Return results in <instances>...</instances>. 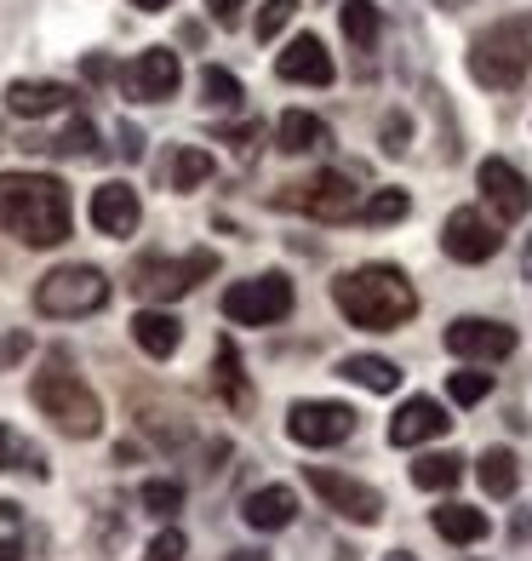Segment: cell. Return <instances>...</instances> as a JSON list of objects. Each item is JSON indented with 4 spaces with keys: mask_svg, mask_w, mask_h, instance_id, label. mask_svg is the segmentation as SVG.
I'll return each instance as SVG.
<instances>
[{
    "mask_svg": "<svg viewBox=\"0 0 532 561\" xmlns=\"http://www.w3.org/2000/svg\"><path fill=\"white\" fill-rule=\"evenodd\" d=\"M527 275H532V241H527Z\"/></svg>",
    "mask_w": 532,
    "mask_h": 561,
    "instance_id": "f6af8a7d",
    "label": "cell"
},
{
    "mask_svg": "<svg viewBox=\"0 0 532 561\" xmlns=\"http://www.w3.org/2000/svg\"><path fill=\"white\" fill-rule=\"evenodd\" d=\"M0 561H23V550H18L12 539H0Z\"/></svg>",
    "mask_w": 532,
    "mask_h": 561,
    "instance_id": "b9f144b4",
    "label": "cell"
},
{
    "mask_svg": "<svg viewBox=\"0 0 532 561\" xmlns=\"http://www.w3.org/2000/svg\"><path fill=\"white\" fill-rule=\"evenodd\" d=\"M212 270H218L212 247H195V252H184V259H138L132 264V293L149 298V304H172V298L195 293Z\"/></svg>",
    "mask_w": 532,
    "mask_h": 561,
    "instance_id": "8992f818",
    "label": "cell"
},
{
    "mask_svg": "<svg viewBox=\"0 0 532 561\" xmlns=\"http://www.w3.org/2000/svg\"><path fill=\"white\" fill-rule=\"evenodd\" d=\"M143 510L149 516H161V522H172L177 510H184V488H177V481H143Z\"/></svg>",
    "mask_w": 532,
    "mask_h": 561,
    "instance_id": "d6a6232c",
    "label": "cell"
},
{
    "mask_svg": "<svg viewBox=\"0 0 532 561\" xmlns=\"http://www.w3.org/2000/svg\"><path fill=\"white\" fill-rule=\"evenodd\" d=\"M184 550H189V539L177 527H161L155 539H149V556L143 561H184Z\"/></svg>",
    "mask_w": 532,
    "mask_h": 561,
    "instance_id": "d590c367",
    "label": "cell"
},
{
    "mask_svg": "<svg viewBox=\"0 0 532 561\" xmlns=\"http://www.w3.org/2000/svg\"><path fill=\"white\" fill-rule=\"evenodd\" d=\"M413 213V195L407 190H372L361 207H355V218H367V224H401Z\"/></svg>",
    "mask_w": 532,
    "mask_h": 561,
    "instance_id": "83f0119b",
    "label": "cell"
},
{
    "mask_svg": "<svg viewBox=\"0 0 532 561\" xmlns=\"http://www.w3.org/2000/svg\"><path fill=\"white\" fill-rule=\"evenodd\" d=\"M23 355H30V333H7V339H0V373L18 367Z\"/></svg>",
    "mask_w": 532,
    "mask_h": 561,
    "instance_id": "74e56055",
    "label": "cell"
},
{
    "mask_svg": "<svg viewBox=\"0 0 532 561\" xmlns=\"http://www.w3.org/2000/svg\"><path fill=\"white\" fill-rule=\"evenodd\" d=\"M12 458H23V465H30L35 476H46V465H41V453H35V447H23V442L12 436V430L0 424V470H12Z\"/></svg>",
    "mask_w": 532,
    "mask_h": 561,
    "instance_id": "e575fe53",
    "label": "cell"
},
{
    "mask_svg": "<svg viewBox=\"0 0 532 561\" xmlns=\"http://www.w3.org/2000/svg\"><path fill=\"white\" fill-rule=\"evenodd\" d=\"M292 18H298V0H264V7H258V23H252V35H258V41H275Z\"/></svg>",
    "mask_w": 532,
    "mask_h": 561,
    "instance_id": "836d02e7",
    "label": "cell"
},
{
    "mask_svg": "<svg viewBox=\"0 0 532 561\" xmlns=\"http://www.w3.org/2000/svg\"><path fill=\"white\" fill-rule=\"evenodd\" d=\"M429 7H447L452 12V7H470V0H429Z\"/></svg>",
    "mask_w": 532,
    "mask_h": 561,
    "instance_id": "ee69618b",
    "label": "cell"
},
{
    "mask_svg": "<svg viewBox=\"0 0 532 561\" xmlns=\"http://www.w3.org/2000/svg\"><path fill=\"white\" fill-rule=\"evenodd\" d=\"M132 7H138V12H166L172 0H132Z\"/></svg>",
    "mask_w": 532,
    "mask_h": 561,
    "instance_id": "60d3db41",
    "label": "cell"
},
{
    "mask_svg": "<svg viewBox=\"0 0 532 561\" xmlns=\"http://www.w3.org/2000/svg\"><path fill=\"white\" fill-rule=\"evenodd\" d=\"M310 218L321 224H338V218H355V184L349 172H315L310 184H303V195H292Z\"/></svg>",
    "mask_w": 532,
    "mask_h": 561,
    "instance_id": "9a60e30c",
    "label": "cell"
},
{
    "mask_svg": "<svg viewBox=\"0 0 532 561\" xmlns=\"http://www.w3.org/2000/svg\"><path fill=\"white\" fill-rule=\"evenodd\" d=\"M223 316L235 327H275L292 316V280L281 270H264L252 280H235L230 293H223Z\"/></svg>",
    "mask_w": 532,
    "mask_h": 561,
    "instance_id": "52a82bcc",
    "label": "cell"
},
{
    "mask_svg": "<svg viewBox=\"0 0 532 561\" xmlns=\"http://www.w3.org/2000/svg\"><path fill=\"white\" fill-rule=\"evenodd\" d=\"M275 75L281 81H303V87H333V53L321 46V35H298V41H287V53L275 58Z\"/></svg>",
    "mask_w": 532,
    "mask_h": 561,
    "instance_id": "2e32d148",
    "label": "cell"
},
{
    "mask_svg": "<svg viewBox=\"0 0 532 561\" xmlns=\"http://www.w3.org/2000/svg\"><path fill=\"white\" fill-rule=\"evenodd\" d=\"M132 344L143 355H155V362H166V355H177V344H184V321L172 310H138L132 316Z\"/></svg>",
    "mask_w": 532,
    "mask_h": 561,
    "instance_id": "ffe728a7",
    "label": "cell"
},
{
    "mask_svg": "<svg viewBox=\"0 0 532 561\" xmlns=\"http://www.w3.org/2000/svg\"><path fill=\"white\" fill-rule=\"evenodd\" d=\"M447 350L459 355V362H504V355H516V327L481 321V316H459L447 327Z\"/></svg>",
    "mask_w": 532,
    "mask_h": 561,
    "instance_id": "8fae6325",
    "label": "cell"
},
{
    "mask_svg": "<svg viewBox=\"0 0 532 561\" xmlns=\"http://www.w3.org/2000/svg\"><path fill=\"white\" fill-rule=\"evenodd\" d=\"M338 378H349V385H361V390H372V396H390V390L401 385V367L384 362V355H344Z\"/></svg>",
    "mask_w": 532,
    "mask_h": 561,
    "instance_id": "603a6c76",
    "label": "cell"
},
{
    "mask_svg": "<svg viewBox=\"0 0 532 561\" xmlns=\"http://www.w3.org/2000/svg\"><path fill=\"white\" fill-rule=\"evenodd\" d=\"M35 149H53V156H74V161H81V156H92V149H97V133H92V121L74 115L58 138H46V144H35Z\"/></svg>",
    "mask_w": 532,
    "mask_h": 561,
    "instance_id": "4dcf8cb0",
    "label": "cell"
},
{
    "mask_svg": "<svg viewBox=\"0 0 532 561\" xmlns=\"http://www.w3.org/2000/svg\"><path fill=\"white\" fill-rule=\"evenodd\" d=\"M0 224L23 247H63L74 229L69 190L53 172H7L0 178Z\"/></svg>",
    "mask_w": 532,
    "mask_h": 561,
    "instance_id": "6da1fadb",
    "label": "cell"
},
{
    "mask_svg": "<svg viewBox=\"0 0 532 561\" xmlns=\"http://www.w3.org/2000/svg\"><path fill=\"white\" fill-rule=\"evenodd\" d=\"M447 413H441V401H429V396H413V401H401L395 407V419H390V447H418V442H436L447 436Z\"/></svg>",
    "mask_w": 532,
    "mask_h": 561,
    "instance_id": "e0dca14e",
    "label": "cell"
},
{
    "mask_svg": "<svg viewBox=\"0 0 532 561\" xmlns=\"http://www.w3.org/2000/svg\"><path fill=\"white\" fill-rule=\"evenodd\" d=\"M292 516H298V493L292 488H258V493H246V504H241V522L252 527V533H281V527H292Z\"/></svg>",
    "mask_w": 532,
    "mask_h": 561,
    "instance_id": "ac0fdd59",
    "label": "cell"
},
{
    "mask_svg": "<svg viewBox=\"0 0 532 561\" xmlns=\"http://www.w3.org/2000/svg\"><path fill=\"white\" fill-rule=\"evenodd\" d=\"M378 138H384V156H401V149H407V138H413V121L401 115V110H390L384 126H378Z\"/></svg>",
    "mask_w": 532,
    "mask_h": 561,
    "instance_id": "8d00e7d4",
    "label": "cell"
},
{
    "mask_svg": "<svg viewBox=\"0 0 532 561\" xmlns=\"http://www.w3.org/2000/svg\"><path fill=\"white\" fill-rule=\"evenodd\" d=\"M218 396L230 401V407H246L252 396H246V378H241V355H235V344L230 339H218Z\"/></svg>",
    "mask_w": 532,
    "mask_h": 561,
    "instance_id": "f1b7e54d",
    "label": "cell"
},
{
    "mask_svg": "<svg viewBox=\"0 0 532 561\" xmlns=\"http://www.w3.org/2000/svg\"><path fill=\"white\" fill-rule=\"evenodd\" d=\"M109 304V275L92 264H58L35 280V310L53 321H81Z\"/></svg>",
    "mask_w": 532,
    "mask_h": 561,
    "instance_id": "5b68a950",
    "label": "cell"
},
{
    "mask_svg": "<svg viewBox=\"0 0 532 561\" xmlns=\"http://www.w3.org/2000/svg\"><path fill=\"white\" fill-rule=\"evenodd\" d=\"M120 87H126V98H138V104H166V98H177V87H184V64H177L172 46H149V53H138L120 69Z\"/></svg>",
    "mask_w": 532,
    "mask_h": 561,
    "instance_id": "30bf717a",
    "label": "cell"
},
{
    "mask_svg": "<svg viewBox=\"0 0 532 561\" xmlns=\"http://www.w3.org/2000/svg\"><path fill=\"white\" fill-rule=\"evenodd\" d=\"M200 98H207V104L212 110H235L241 104V81H235V75L230 69H218V64H207V69H200Z\"/></svg>",
    "mask_w": 532,
    "mask_h": 561,
    "instance_id": "f546056e",
    "label": "cell"
},
{
    "mask_svg": "<svg viewBox=\"0 0 532 561\" xmlns=\"http://www.w3.org/2000/svg\"><path fill=\"white\" fill-rule=\"evenodd\" d=\"M333 304L349 316V327L361 333H395L418 316V293L395 264H361L333 280Z\"/></svg>",
    "mask_w": 532,
    "mask_h": 561,
    "instance_id": "7a4b0ae2",
    "label": "cell"
},
{
    "mask_svg": "<svg viewBox=\"0 0 532 561\" xmlns=\"http://www.w3.org/2000/svg\"><path fill=\"white\" fill-rule=\"evenodd\" d=\"M475 476H481V488H487L493 499H510L521 488V465H516L510 447H487V453H481V465H475Z\"/></svg>",
    "mask_w": 532,
    "mask_h": 561,
    "instance_id": "d4e9b609",
    "label": "cell"
},
{
    "mask_svg": "<svg viewBox=\"0 0 532 561\" xmlns=\"http://www.w3.org/2000/svg\"><path fill=\"white\" fill-rule=\"evenodd\" d=\"M532 69V18H504L470 46V75L487 92H510Z\"/></svg>",
    "mask_w": 532,
    "mask_h": 561,
    "instance_id": "277c9868",
    "label": "cell"
},
{
    "mask_svg": "<svg viewBox=\"0 0 532 561\" xmlns=\"http://www.w3.org/2000/svg\"><path fill=\"white\" fill-rule=\"evenodd\" d=\"M207 7H212V18H218V23H235L246 0H207Z\"/></svg>",
    "mask_w": 532,
    "mask_h": 561,
    "instance_id": "f35d334b",
    "label": "cell"
},
{
    "mask_svg": "<svg viewBox=\"0 0 532 561\" xmlns=\"http://www.w3.org/2000/svg\"><path fill=\"white\" fill-rule=\"evenodd\" d=\"M429 522H436V533H441L447 545H475V539H487V510L459 504V499H452V504H441Z\"/></svg>",
    "mask_w": 532,
    "mask_h": 561,
    "instance_id": "7402d4cb",
    "label": "cell"
},
{
    "mask_svg": "<svg viewBox=\"0 0 532 561\" xmlns=\"http://www.w3.org/2000/svg\"><path fill=\"white\" fill-rule=\"evenodd\" d=\"M74 104V92L63 81H12L7 87V110L23 121H41V115H58Z\"/></svg>",
    "mask_w": 532,
    "mask_h": 561,
    "instance_id": "d6986e66",
    "label": "cell"
},
{
    "mask_svg": "<svg viewBox=\"0 0 532 561\" xmlns=\"http://www.w3.org/2000/svg\"><path fill=\"white\" fill-rule=\"evenodd\" d=\"M109 75H115L109 58H86V81H109Z\"/></svg>",
    "mask_w": 532,
    "mask_h": 561,
    "instance_id": "ab89813d",
    "label": "cell"
},
{
    "mask_svg": "<svg viewBox=\"0 0 532 561\" xmlns=\"http://www.w3.org/2000/svg\"><path fill=\"white\" fill-rule=\"evenodd\" d=\"M355 424H361V413L344 401H292L287 413V436L298 447H338L355 436Z\"/></svg>",
    "mask_w": 532,
    "mask_h": 561,
    "instance_id": "9c48e42d",
    "label": "cell"
},
{
    "mask_svg": "<svg viewBox=\"0 0 532 561\" xmlns=\"http://www.w3.org/2000/svg\"><path fill=\"white\" fill-rule=\"evenodd\" d=\"M275 138H281L287 156H315V149L333 144V133H326V121L310 115V110H287L281 126H275Z\"/></svg>",
    "mask_w": 532,
    "mask_h": 561,
    "instance_id": "44dd1931",
    "label": "cell"
},
{
    "mask_svg": "<svg viewBox=\"0 0 532 561\" xmlns=\"http://www.w3.org/2000/svg\"><path fill=\"white\" fill-rule=\"evenodd\" d=\"M498 247H504V236L475 207H459L441 224V252H447V259H459V264H487Z\"/></svg>",
    "mask_w": 532,
    "mask_h": 561,
    "instance_id": "7c38bea8",
    "label": "cell"
},
{
    "mask_svg": "<svg viewBox=\"0 0 532 561\" xmlns=\"http://www.w3.org/2000/svg\"><path fill=\"white\" fill-rule=\"evenodd\" d=\"M384 561H418V556H413V550H390Z\"/></svg>",
    "mask_w": 532,
    "mask_h": 561,
    "instance_id": "7bdbcfd3",
    "label": "cell"
},
{
    "mask_svg": "<svg viewBox=\"0 0 532 561\" xmlns=\"http://www.w3.org/2000/svg\"><path fill=\"white\" fill-rule=\"evenodd\" d=\"M344 41L355 46V53H378V35H384V12L372 7V0H344Z\"/></svg>",
    "mask_w": 532,
    "mask_h": 561,
    "instance_id": "cb8c5ba5",
    "label": "cell"
},
{
    "mask_svg": "<svg viewBox=\"0 0 532 561\" xmlns=\"http://www.w3.org/2000/svg\"><path fill=\"white\" fill-rule=\"evenodd\" d=\"M475 184H481V195L493 201L498 218L516 224V218L532 213V184H527V178H521L510 161H504V156H487V161H481V167H475Z\"/></svg>",
    "mask_w": 532,
    "mask_h": 561,
    "instance_id": "4fadbf2b",
    "label": "cell"
},
{
    "mask_svg": "<svg viewBox=\"0 0 532 561\" xmlns=\"http://www.w3.org/2000/svg\"><path fill=\"white\" fill-rule=\"evenodd\" d=\"M30 396H35V407L46 419H53L63 436H74V442H92L97 430H104V401L92 396V385L81 373H69V362L63 355H53L41 373H35V385H30Z\"/></svg>",
    "mask_w": 532,
    "mask_h": 561,
    "instance_id": "3957f363",
    "label": "cell"
},
{
    "mask_svg": "<svg viewBox=\"0 0 532 561\" xmlns=\"http://www.w3.org/2000/svg\"><path fill=\"white\" fill-rule=\"evenodd\" d=\"M212 178V156L207 149H195V144H184V149H172V161H166V184L177 190V195H189V190H200Z\"/></svg>",
    "mask_w": 532,
    "mask_h": 561,
    "instance_id": "4316f807",
    "label": "cell"
},
{
    "mask_svg": "<svg viewBox=\"0 0 532 561\" xmlns=\"http://www.w3.org/2000/svg\"><path fill=\"white\" fill-rule=\"evenodd\" d=\"M447 396L459 401V407L487 401V396H493V373H487V367H464V373H452V378H447Z\"/></svg>",
    "mask_w": 532,
    "mask_h": 561,
    "instance_id": "1f68e13d",
    "label": "cell"
},
{
    "mask_svg": "<svg viewBox=\"0 0 532 561\" xmlns=\"http://www.w3.org/2000/svg\"><path fill=\"white\" fill-rule=\"evenodd\" d=\"M303 481L321 493V504L333 510V516H344V522H355V527H378L384 522V493L378 488H367V481H355V476H344V470H303Z\"/></svg>",
    "mask_w": 532,
    "mask_h": 561,
    "instance_id": "ba28073f",
    "label": "cell"
},
{
    "mask_svg": "<svg viewBox=\"0 0 532 561\" xmlns=\"http://www.w3.org/2000/svg\"><path fill=\"white\" fill-rule=\"evenodd\" d=\"M464 465H470L464 453H424L418 465H413V481H418L424 493H447V488H459Z\"/></svg>",
    "mask_w": 532,
    "mask_h": 561,
    "instance_id": "484cf974",
    "label": "cell"
},
{
    "mask_svg": "<svg viewBox=\"0 0 532 561\" xmlns=\"http://www.w3.org/2000/svg\"><path fill=\"white\" fill-rule=\"evenodd\" d=\"M92 229L97 236H115V241H126L138 229V218H143V201H138V190L126 184V178H109V184H97L92 190Z\"/></svg>",
    "mask_w": 532,
    "mask_h": 561,
    "instance_id": "5bb4252c",
    "label": "cell"
}]
</instances>
